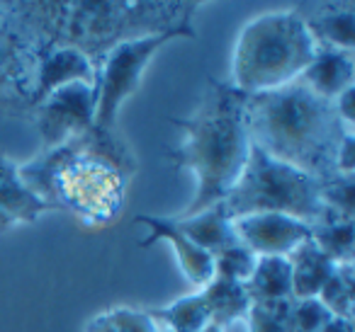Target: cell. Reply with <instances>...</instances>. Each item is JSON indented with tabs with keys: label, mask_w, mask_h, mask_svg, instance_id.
<instances>
[{
	"label": "cell",
	"mask_w": 355,
	"mask_h": 332,
	"mask_svg": "<svg viewBox=\"0 0 355 332\" xmlns=\"http://www.w3.org/2000/svg\"><path fill=\"white\" fill-rule=\"evenodd\" d=\"M134 172L137 160L122 136L95 129L20 165V177L40 199L93 228L112 223L122 214Z\"/></svg>",
	"instance_id": "1"
},
{
	"label": "cell",
	"mask_w": 355,
	"mask_h": 332,
	"mask_svg": "<svg viewBox=\"0 0 355 332\" xmlns=\"http://www.w3.org/2000/svg\"><path fill=\"white\" fill-rule=\"evenodd\" d=\"M202 3L178 0H114V3H17L22 20L40 44L71 46L95 66L122 42L163 32H195L193 17Z\"/></svg>",
	"instance_id": "2"
},
{
	"label": "cell",
	"mask_w": 355,
	"mask_h": 332,
	"mask_svg": "<svg viewBox=\"0 0 355 332\" xmlns=\"http://www.w3.org/2000/svg\"><path fill=\"white\" fill-rule=\"evenodd\" d=\"M243 102L246 93L232 83L209 78L198 109L185 119H171L185 138L180 146L166 148L163 156L173 167L193 172L198 180V190L180 219L224 201L241 177L251 151Z\"/></svg>",
	"instance_id": "3"
},
{
	"label": "cell",
	"mask_w": 355,
	"mask_h": 332,
	"mask_svg": "<svg viewBox=\"0 0 355 332\" xmlns=\"http://www.w3.org/2000/svg\"><path fill=\"white\" fill-rule=\"evenodd\" d=\"M246 127L251 143L270 158L316 180L336 172V151L350 131L331 100L311 93L300 78L275 90L246 95Z\"/></svg>",
	"instance_id": "4"
},
{
	"label": "cell",
	"mask_w": 355,
	"mask_h": 332,
	"mask_svg": "<svg viewBox=\"0 0 355 332\" xmlns=\"http://www.w3.org/2000/svg\"><path fill=\"white\" fill-rule=\"evenodd\" d=\"M314 54V39L295 10L258 15L239 35L232 85L246 95L275 90L300 78Z\"/></svg>",
	"instance_id": "5"
},
{
	"label": "cell",
	"mask_w": 355,
	"mask_h": 332,
	"mask_svg": "<svg viewBox=\"0 0 355 332\" xmlns=\"http://www.w3.org/2000/svg\"><path fill=\"white\" fill-rule=\"evenodd\" d=\"M222 204L232 219L272 211L295 216L311 225L326 214L321 201V180L275 160L256 143H251L241 177Z\"/></svg>",
	"instance_id": "6"
},
{
	"label": "cell",
	"mask_w": 355,
	"mask_h": 332,
	"mask_svg": "<svg viewBox=\"0 0 355 332\" xmlns=\"http://www.w3.org/2000/svg\"><path fill=\"white\" fill-rule=\"evenodd\" d=\"M173 39H198L195 32L175 30L163 35L122 42L110 49L95 66V122L93 129L103 133H117V114L124 100L137 93L141 75L151 59Z\"/></svg>",
	"instance_id": "7"
},
{
	"label": "cell",
	"mask_w": 355,
	"mask_h": 332,
	"mask_svg": "<svg viewBox=\"0 0 355 332\" xmlns=\"http://www.w3.org/2000/svg\"><path fill=\"white\" fill-rule=\"evenodd\" d=\"M40 39L17 3H0V117H30Z\"/></svg>",
	"instance_id": "8"
},
{
	"label": "cell",
	"mask_w": 355,
	"mask_h": 332,
	"mask_svg": "<svg viewBox=\"0 0 355 332\" xmlns=\"http://www.w3.org/2000/svg\"><path fill=\"white\" fill-rule=\"evenodd\" d=\"M30 119L40 133L42 151L90 131L95 122V85L80 80L61 85L32 109Z\"/></svg>",
	"instance_id": "9"
},
{
	"label": "cell",
	"mask_w": 355,
	"mask_h": 332,
	"mask_svg": "<svg viewBox=\"0 0 355 332\" xmlns=\"http://www.w3.org/2000/svg\"><path fill=\"white\" fill-rule=\"evenodd\" d=\"M234 233L243 248L256 257H287L300 243L309 238V223L287 214H246L232 219Z\"/></svg>",
	"instance_id": "10"
},
{
	"label": "cell",
	"mask_w": 355,
	"mask_h": 332,
	"mask_svg": "<svg viewBox=\"0 0 355 332\" xmlns=\"http://www.w3.org/2000/svg\"><path fill=\"white\" fill-rule=\"evenodd\" d=\"M134 223L144 225L148 230L146 238L139 240V248L148 250L151 245L166 240L168 245L175 252L178 262H180V269L188 277V282L193 286H205L209 279L214 277V259L209 252H205L202 248L193 245L188 238H185L180 230L175 228V221L168 219V216H148V214H139L134 219Z\"/></svg>",
	"instance_id": "11"
},
{
	"label": "cell",
	"mask_w": 355,
	"mask_h": 332,
	"mask_svg": "<svg viewBox=\"0 0 355 332\" xmlns=\"http://www.w3.org/2000/svg\"><path fill=\"white\" fill-rule=\"evenodd\" d=\"M316 46L355 49V3H302L295 8Z\"/></svg>",
	"instance_id": "12"
},
{
	"label": "cell",
	"mask_w": 355,
	"mask_h": 332,
	"mask_svg": "<svg viewBox=\"0 0 355 332\" xmlns=\"http://www.w3.org/2000/svg\"><path fill=\"white\" fill-rule=\"evenodd\" d=\"M95 83L93 64L80 51L71 46H44L40 44L37 56V80L35 95H32V109L49 98L54 90L69 83ZM30 109V112H32Z\"/></svg>",
	"instance_id": "13"
},
{
	"label": "cell",
	"mask_w": 355,
	"mask_h": 332,
	"mask_svg": "<svg viewBox=\"0 0 355 332\" xmlns=\"http://www.w3.org/2000/svg\"><path fill=\"white\" fill-rule=\"evenodd\" d=\"M46 211H51V206L25 185L20 165L0 153V233L20 223H35Z\"/></svg>",
	"instance_id": "14"
},
{
	"label": "cell",
	"mask_w": 355,
	"mask_h": 332,
	"mask_svg": "<svg viewBox=\"0 0 355 332\" xmlns=\"http://www.w3.org/2000/svg\"><path fill=\"white\" fill-rule=\"evenodd\" d=\"M300 80L319 98L334 102L343 90L355 85V59L350 51L316 46L311 64L302 71Z\"/></svg>",
	"instance_id": "15"
},
{
	"label": "cell",
	"mask_w": 355,
	"mask_h": 332,
	"mask_svg": "<svg viewBox=\"0 0 355 332\" xmlns=\"http://www.w3.org/2000/svg\"><path fill=\"white\" fill-rule=\"evenodd\" d=\"M175 221V228L185 235L193 245L202 248L205 252H209L214 257L217 252L227 248H234V245H241L234 233V225H232V216L227 214L224 204L209 206V209L200 211L195 216H185V219H173Z\"/></svg>",
	"instance_id": "16"
},
{
	"label": "cell",
	"mask_w": 355,
	"mask_h": 332,
	"mask_svg": "<svg viewBox=\"0 0 355 332\" xmlns=\"http://www.w3.org/2000/svg\"><path fill=\"white\" fill-rule=\"evenodd\" d=\"M287 262L292 267V298H316L329 277L338 264L324 255L311 238L300 243L290 255Z\"/></svg>",
	"instance_id": "17"
},
{
	"label": "cell",
	"mask_w": 355,
	"mask_h": 332,
	"mask_svg": "<svg viewBox=\"0 0 355 332\" xmlns=\"http://www.w3.org/2000/svg\"><path fill=\"white\" fill-rule=\"evenodd\" d=\"M198 293L209 313V322L217 327H227L236 320H243L251 311V298L241 282L212 277Z\"/></svg>",
	"instance_id": "18"
},
{
	"label": "cell",
	"mask_w": 355,
	"mask_h": 332,
	"mask_svg": "<svg viewBox=\"0 0 355 332\" xmlns=\"http://www.w3.org/2000/svg\"><path fill=\"white\" fill-rule=\"evenodd\" d=\"M253 303H277L292 298V267L287 257H258L256 269L243 284Z\"/></svg>",
	"instance_id": "19"
},
{
	"label": "cell",
	"mask_w": 355,
	"mask_h": 332,
	"mask_svg": "<svg viewBox=\"0 0 355 332\" xmlns=\"http://www.w3.org/2000/svg\"><path fill=\"white\" fill-rule=\"evenodd\" d=\"M309 238L336 264H353L355 257V219H343L326 209L316 223L309 225Z\"/></svg>",
	"instance_id": "20"
},
{
	"label": "cell",
	"mask_w": 355,
	"mask_h": 332,
	"mask_svg": "<svg viewBox=\"0 0 355 332\" xmlns=\"http://www.w3.org/2000/svg\"><path fill=\"white\" fill-rule=\"evenodd\" d=\"M146 313L156 322H161L163 330L168 332H200L209 325V313L200 293H190V296L178 298L163 308H151Z\"/></svg>",
	"instance_id": "21"
},
{
	"label": "cell",
	"mask_w": 355,
	"mask_h": 332,
	"mask_svg": "<svg viewBox=\"0 0 355 332\" xmlns=\"http://www.w3.org/2000/svg\"><path fill=\"white\" fill-rule=\"evenodd\" d=\"M316 298H319L321 306L334 317L353 320V306H355V267L353 264H338Z\"/></svg>",
	"instance_id": "22"
},
{
	"label": "cell",
	"mask_w": 355,
	"mask_h": 332,
	"mask_svg": "<svg viewBox=\"0 0 355 332\" xmlns=\"http://www.w3.org/2000/svg\"><path fill=\"white\" fill-rule=\"evenodd\" d=\"M214 277L222 279H232V282H241L246 284L248 277L256 269L258 257L243 245H234V248H227L222 252L214 255Z\"/></svg>",
	"instance_id": "23"
},
{
	"label": "cell",
	"mask_w": 355,
	"mask_h": 332,
	"mask_svg": "<svg viewBox=\"0 0 355 332\" xmlns=\"http://www.w3.org/2000/svg\"><path fill=\"white\" fill-rule=\"evenodd\" d=\"M331 317L334 315L321 306L319 298H292L287 327L290 332H321Z\"/></svg>",
	"instance_id": "24"
},
{
	"label": "cell",
	"mask_w": 355,
	"mask_h": 332,
	"mask_svg": "<svg viewBox=\"0 0 355 332\" xmlns=\"http://www.w3.org/2000/svg\"><path fill=\"white\" fill-rule=\"evenodd\" d=\"M355 175H334L329 180H321V201L329 211L343 216V219H355Z\"/></svg>",
	"instance_id": "25"
},
{
	"label": "cell",
	"mask_w": 355,
	"mask_h": 332,
	"mask_svg": "<svg viewBox=\"0 0 355 332\" xmlns=\"http://www.w3.org/2000/svg\"><path fill=\"white\" fill-rule=\"evenodd\" d=\"M290 301L277 303H253L246 315V332H290L287 327V313Z\"/></svg>",
	"instance_id": "26"
},
{
	"label": "cell",
	"mask_w": 355,
	"mask_h": 332,
	"mask_svg": "<svg viewBox=\"0 0 355 332\" xmlns=\"http://www.w3.org/2000/svg\"><path fill=\"white\" fill-rule=\"evenodd\" d=\"M107 317L119 332H158V322L146 311H137L129 306H114L107 311Z\"/></svg>",
	"instance_id": "27"
},
{
	"label": "cell",
	"mask_w": 355,
	"mask_h": 332,
	"mask_svg": "<svg viewBox=\"0 0 355 332\" xmlns=\"http://www.w3.org/2000/svg\"><path fill=\"white\" fill-rule=\"evenodd\" d=\"M336 172L338 175H353L355 172V136L348 131L336 151Z\"/></svg>",
	"instance_id": "28"
},
{
	"label": "cell",
	"mask_w": 355,
	"mask_h": 332,
	"mask_svg": "<svg viewBox=\"0 0 355 332\" xmlns=\"http://www.w3.org/2000/svg\"><path fill=\"white\" fill-rule=\"evenodd\" d=\"M353 100H355V85H350L348 90L338 95L334 100V107H336V114L340 117V122L345 124V129L353 131V124H355V107H353Z\"/></svg>",
	"instance_id": "29"
},
{
	"label": "cell",
	"mask_w": 355,
	"mask_h": 332,
	"mask_svg": "<svg viewBox=\"0 0 355 332\" xmlns=\"http://www.w3.org/2000/svg\"><path fill=\"white\" fill-rule=\"evenodd\" d=\"M85 332H119V330L114 327V322L107 317V313H100V315H95L93 320L85 325Z\"/></svg>",
	"instance_id": "30"
},
{
	"label": "cell",
	"mask_w": 355,
	"mask_h": 332,
	"mask_svg": "<svg viewBox=\"0 0 355 332\" xmlns=\"http://www.w3.org/2000/svg\"><path fill=\"white\" fill-rule=\"evenodd\" d=\"M321 332H355V327H353V320H345V317H331Z\"/></svg>",
	"instance_id": "31"
},
{
	"label": "cell",
	"mask_w": 355,
	"mask_h": 332,
	"mask_svg": "<svg viewBox=\"0 0 355 332\" xmlns=\"http://www.w3.org/2000/svg\"><path fill=\"white\" fill-rule=\"evenodd\" d=\"M200 332H222V327H217V325H212V322H209V325H207V327H202Z\"/></svg>",
	"instance_id": "32"
}]
</instances>
